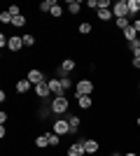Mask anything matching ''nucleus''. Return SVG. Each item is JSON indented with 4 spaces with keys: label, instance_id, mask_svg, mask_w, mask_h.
<instances>
[{
    "label": "nucleus",
    "instance_id": "obj_30",
    "mask_svg": "<svg viewBox=\"0 0 140 156\" xmlns=\"http://www.w3.org/2000/svg\"><path fill=\"white\" fill-rule=\"evenodd\" d=\"M7 12L12 14V16H19V14H21V7L19 5H9V7H7Z\"/></svg>",
    "mask_w": 140,
    "mask_h": 156
},
{
    "label": "nucleus",
    "instance_id": "obj_12",
    "mask_svg": "<svg viewBox=\"0 0 140 156\" xmlns=\"http://www.w3.org/2000/svg\"><path fill=\"white\" fill-rule=\"evenodd\" d=\"M14 89H16V93H23V96H26L31 89H35V84H33V82H28V77H23V79H19V82H16V86H14Z\"/></svg>",
    "mask_w": 140,
    "mask_h": 156
},
{
    "label": "nucleus",
    "instance_id": "obj_10",
    "mask_svg": "<svg viewBox=\"0 0 140 156\" xmlns=\"http://www.w3.org/2000/svg\"><path fill=\"white\" fill-rule=\"evenodd\" d=\"M47 84H49V91H52L54 98H56V96H66V91H63V86H61V79H59V77H52Z\"/></svg>",
    "mask_w": 140,
    "mask_h": 156
},
{
    "label": "nucleus",
    "instance_id": "obj_5",
    "mask_svg": "<svg viewBox=\"0 0 140 156\" xmlns=\"http://www.w3.org/2000/svg\"><path fill=\"white\" fill-rule=\"evenodd\" d=\"M82 144H84V151H87V156H96L100 151V142L96 140V137H80Z\"/></svg>",
    "mask_w": 140,
    "mask_h": 156
},
{
    "label": "nucleus",
    "instance_id": "obj_7",
    "mask_svg": "<svg viewBox=\"0 0 140 156\" xmlns=\"http://www.w3.org/2000/svg\"><path fill=\"white\" fill-rule=\"evenodd\" d=\"M26 77H28V82H33V84H40V82H49V79H47V75H45V70H40V68H28Z\"/></svg>",
    "mask_w": 140,
    "mask_h": 156
},
{
    "label": "nucleus",
    "instance_id": "obj_38",
    "mask_svg": "<svg viewBox=\"0 0 140 156\" xmlns=\"http://www.w3.org/2000/svg\"><path fill=\"white\" fill-rule=\"evenodd\" d=\"M135 128H140V114L135 117Z\"/></svg>",
    "mask_w": 140,
    "mask_h": 156
},
{
    "label": "nucleus",
    "instance_id": "obj_8",
    "mask_svg": "<svg viewBox=\"0 0 140 156\" xmlns=\"http://www.w3.org/2000/svg\"><path fill=\"white\" fill-rule=\"evenodd\" d=\"M66 156H87L82 140H77V142H70V144H68V147H66Z\"/></svg>",
    "mask_w": 140,
    "mask_h": 156
},
{
    "label": "nucleus",
    "instance_id": "obj_32",
    "mask_svg": "<svg viewBox=\"0 0 140 156\" xmlns=\"http://www.w3.org/2000/svg\"><path fill=\"white\" fill-rule=\"evenodd\" d=\"M7 121H9V114H7V112H0V124L5 126Z\"/></svg>",
    "mask_w": 140,
    "mask_h": 156
},
{
    "label": "nucleus",
    "instance_id": "obj_4",
    "mask_svg": "<svg viewBox=\"0 0 140 156\" xmlns=\"http://www.w3.org/2000/svg\"><path fill=\"white\" fill-rule=\"evenodd\" d=\"M77 68V63H75V58H70V56H66V58H61L59 68H56V72H59V77H68L70 72Z\"/></svg>",
    "mask_w": 140,
    "mask_h": 156
},
{
    "label": "nucleus",
    "instance_id": "obj_39",
    "mask_svg": "<svg viewBox=\"0 0 140 156\" xmlns=\"http://www.w3.org/2000/svg\"><path fill=\"white\" fill-rule=\"evenodd\" d=\"M135 89H138V91H140V79H138V84H135Z\"/></svg>",
    "mask_w": 140,
    "mask_h": 156
},
{
    "label": "nucleus",
    "instance_id": "obj_25",
    "mask_svg": "<svg viewBox=\"0 0 140 156\" xmlns=\"http://www.w3.org/2000/svg\"><path fill=\"white\" fill-rule=\"evenodd\" d=\"M23 47H26V49L35 47V35L33 33H26V35H23Z\"/></svg>",
    "mask_w": 140,
    "mask_h": 156
},
{
    "label": "nucleus",
    "instance_id": "obj_27",
    "mask_svg": "<svg viewBox=\"0 0 140 156\" xmlns=\"http://www.w3.org/2000/svg\"><path fill=\"white\" fill-rule=\"evenodd\" d=\"M59 79H61L63 91H70V89H75V84H73V79H70V77H59Z\"/></svg>",
    "mask_w": 140,
    "mask_h": 156
},
{
    "label": "nucleus",
    "instance_id": "obj_9",
    "mask_svg": "<svg viewBox=\"0 0 140 156\" xmlns=\"http://www.w3.org/2000/svg\"><path fill=\"white\" fill-rule=\"evenodd\" d=\"M7 49H9L12 54H19L21 49H26V47H23V37H21V35H9V42H7Z\"/></svg>",
    "mask_w": 140,
    "mask_h": 156
},
{
    "label": "nucleus",
    "instance_id": "obj_3",
    "mask_svg": "<svg viewBox=\"0 0 140 156\" xmlns=\"http://www.w3.org/2000/svg\"><path fill=\"white\" fill-rule=\"evenodd\" d=\"M52 130L56 133V135H61V137H66V135H73V130H70V124H68V119H63V117L54 119Z\"/></svg>",
    "mask_w": 140,
    "mask_h": 156
},
{
    "label": "nucleus",
    "instance_id": "obj_23",
    "mask_svg": "<svg viewBox=\"0 0 140 156\" xmlns=\"http://www.w3.org/2000/svg\"><path fill=\"white\" fill-rule=\"evenodd\" d=\"M93 30V26H91V21H82L80 26H77V33L80 35H89V33Z\"/></svg>",
    "mask_w": 140,
    "mask_h": 156
},
{
    "label": "nucleus",
    "instance_id": "obj_11",
    "mask_svg": "<svg viewBox=\"0 0 140 156\" xmlns=\"http://www.w3.org/2000/svg\"><path fill=\"white\" fill-rule=\"evenodd\" d=\"M35 96L40 98V100H47V98L52 96V91H49V84H47V82H40V84H35Z\"/></svg>",
    "mask_w": 140,
    "mask_h": 156
},
{
    "label": "nucleus",
    "instance_id": "obj_2",
    "mask_svg": "<svg viewBox=\"0 0 140 156\" xmlns=\"http://www.w3.org/2000/svg\"><path fill=\"white\" fill-rule=\"evenodd\" d=\"M93 82L89 77H84V79H77V84H75V96H91L93 93Z\"/></svg>",
    "mask_w": 140,
    "mask_h": 156
},
{
    "label": "nucleus",
    "instance_id": "obj_22",
    "mask_svg": "<svg viewBox=\"0 0 140 156\" xmlns=\"http://www.w3.org/2000/svg\"><path fill=\"white\" fill-rule=\"evenodd\" d=\"M131 23H133V21H131V16H126V19H114V26H117V30H126Z\"/></svg>",
    "mask_w": 140,
    "mask_h": 156
},
{
    "label": "nucleus",
    "instance_id": "obj_35",
    "mask_svg": "<svg viewBox=\"0 0 140 156\" xmlns=\"http://www.w3.org/2000/svg\"><path fill=\"white\" fill-rule=\"evenodd\" d=\"M0 137H2V140L7 137V128H5V126H0Z\"/></svg>",
    "mask_w": 140,
    "mask_h": 156
},
{
    "label": "nucleus",
    "instance_id": "obj_16",
    "mask_svg": "<svg viewBox=\"0 0 140 156\" xmlns=\"http://www.w3.org/2000/svg\"><path fill=\"white\" fill-rule=\"evenodd\" d=\"M121 37H124V42H135V40H138V30H135L133 26H128L126 30H121Z\"/></svg>",
    "mask_w": 140,
    "mask_h": 156
},
{
    "label": "nucleus",
    "instance_id": "obj_14",
    "mask_svg": "<svg viewBox=\"0 0 140 156\" xmlns=\"http://www.w3.org/2000/svg\"><path fill=\"white\" fill-rule=\"evenodd\" d=\"M68 124H70V130H73V135L77 133V130L82 128V119H80V114H68Z\"/></svg>",
    "mask_w": 140,
    "mask_h": 156
},
{
    "label": "nucleus",
    "instance_id": "obj_20",
    "mask_svg": "<svg viewBox=\"0 0 140 156\" xmlns=\"http://www.w3.org/2000/svg\"><path fill=\"white\" fill-rule=\"evenodd\" d=\"M35 147H38V149H47V147H49V135H47V133H40V135L35 137Z\"/></svg>",
    "mask_w": 140,
    "mask_h": 156
},
{
    "label": "nucleus",
    "instance_id": "obj_33",
    "mask_svg": "<svg viewBox=\"0 0 140 156\" xmlns=\"http://www.w3.org/2000/svg\"><path fill=\"white\" fill-rule=\"evenodd\" d=\"M131 65H133L135 70H140V56H133V61H131Z\"/></svg>",
    "mask_w": 140,
    "mask_h": 156
},
{
    "label": "nucleus",
    "instance_id": "obj_31",
    "mask_svg": "<svg viewBox=\"0 0 140 156\" xmlns=\"http://www.w3.org/2000/svg\"><path fill=\"white\" fill-rule=\"evenodd\" d=\"M84 5H87L89 9H91V12H98V2H96V0H87Z\"/></svg>",
    "mask_w": 140,
    "mask_h": 156
},
{
    "label": "nucleus",
    "instance_id": "obj_17",
    "mask_svg": "<svg viewBox=\"0 0 140 156\" xmlns=\"http://www.w3.org/2000/svg\"><path fill=\"white\" fill-rule=\"evenodd\" d=\"M82 7H84L82 0H68V12H70V14H80Z\"/></svg>",
    "mask_w": 140,
    "mask_h": 156
},
{
    "label": "nucleus",
    "instance_id": "obj_36",
    "mask_svg": "<svg viewBox=\"0 0 140 156\" xmlns=\"http://www.w3.org/2000/svg\"><path fill=\"white\" fill-rule=\"evenodd\" d=\"M0 100H2V103H7V91H5V89L0 91Z\"/></svg>",
    "mask_w": 140,
    "mask_h": 156
},
{
    "label": "nucleus",
    "instance_id": "obj_1",
    "mask_svg": "<svg viewBox=\"0 0 140 156\" xmlns=\"http://www.w3.org/2000/svg\"><path fill=\"white\" fill-rule=\"evenodd\" d=\"M49 107H52L54 117H63V114H68V110H70V98L68 96H56V98L49 100Z\"/></svg>",
    "mask_w": 140,
    "mask_h": 156
},
{
    "label": "nucleus",
    "instance_id": "obj_13",
    "mask_svg": "<svg viewBox=\"0 0 140 156\" xmlns=\"http://www.w3.org/2000/svg\"><path fill=\"white\" fill-rule=\"evenodd\" d=\"M75 103L80 105V110H91L93 107V98L91 96H75Z\"/></svg>",
    "mask_w": 140,
    "mask_h": 156
},
{
    "label": "nucleus",
    "instance_id": "obj_34",
    "mask_svg": "<svg viewBox=\"0 0 140 156\" xmlns=\"http://www.w3.org/2000/svg\"><path fill=\"white\" fill-rule=\"evenodd\" d=\"M131 26H133V28H135V30H138V33H140V19H133V23H131Z\"/></svg>",
    "mask_w": 140,
    "mask_h": 156
},
{
    "label": "nucleus",
    "instance_id": "obj_37",
    "mask_svg": "<svg viewBox=\"0 0 140 156\" xmlns=\"http://www.w3.org/2000/svg\"><path fill=\"white\" fill-rule=\"evenodd\" d=\"M124 156H140V154H138V151H126Z\"/></svg>",
    "mask_w": 140,
    "mask_h": 156
},
{
    "label": "nucleus",
    "instance_id": "obj_21",
    "mask_svg": "<svg viewBox=\"0 0 140 156\" xmlns=\"http://www.w3.org/2000/svg\"><path fill=\"white\" fill-rule=\"evenodd\" d=\"M26 23H28V14H19L12 19V28H23Z\"/></svg>",
    "mask_w": 140,
    "mask_h": 156
},
{
    "label": "nucleus",
    "instance_id": "obj_19",
    "mask_svg": "<svg viewBox=\"0 0 140 156\" xmlns=\"http://www.w3.org/2000/svg\"><path fill=\"white\" fill-rule=\"evenodd\" d=\"M96 16H98V21H103V23H110V21H112V9H98V12H96Z\"/></svg>",
    "mask_w": 140,
    "mask_h": 156
},
{
    "label": "nucleus",
    "instance_id": "obj_6",
    "mask_svg": "<svg viewBox=\"0 0 140 156\" xmlns=\"http://www.w3.org/2000/svg\"><path fill=\"white\" fill-rule=\"evenodd\" d=\"M112 14H114V19H126L128 16V0H117L112 5Z\"/></svg>",
    "mask_w": 140,
    "mask_h": 156
},
{
    "label": "nucleus",
    "instance_id": "obj_28",
    "mask_svg": "<svg viewBox=\"0 0 140 156\" xmlns=\"http://www.w3.org/2000/svg\"><path fill=\"white\" fill-rule=\"evenodd\" d=\"M49 16H52V19H63V7L61 5H56L52 9V12H49Z\"/></svg>",
    "mask_w": 140,
    "mask_h": 156
},
{
    "label": "nucleus",
    "instance_id": "obj_24",
    "mask_svg": "<svg viewBox=\"0 0 140 156\" xmlns=\"http://www.w3.org/2000/svg\"><path fill=\"white\" fill-rule=\"evenodd\" d=\"M140 12V0H128V16H135Z\"/></svg>",
    "mask_w": 140,
    "mask_h": 156
},
{
    "label": "nucleus",
    "instance_id": "obj_26",
    "mask_svg": "<svg viewBox=\"0 0 140 156\" xmlns=\"http://www.w3.org/2000/svg\"><path fill=\"white\" fill-rule=\"evenodd\" d=\"M128 51L133 54V56H140V40H135V42H128Z\"/></svg>",
    "mask_w": 140,
    "mask_h": 156
},
{
    "label": "nucleus",
    "instance_id": "obj_18",
    "mask_svg": "<svg viewBox=\"0 0 140 156\" xmlns=\"http://www.w3.org/2000/svg\"><path fill=\"white\" fill-rule=\"evenodd\" d=\"M47 135H49V149H59V147H61V140H63V137L56 135L54 130H49Z\"/></svg>",
    "mask_w": 140,
    "mask_h": 156
},
{
    "label": "nucleus",
    "instance_id": "obj_29",
    "mask_svg": "<svg viewBox=\"0 0 140 156\" xmlns=\"http://www.w3.org/2000/svg\"><path fill=\"white\" fill-rule=\"evenodd\" d=\"M12 19H14V16H12V14H9V12H7V9H5V12H2V14H0V21H2L5 26H7V23L12 26Z\"/></svg>",
    "mask_w": 140,
    "mask_h": 156
},
{
    "label": "nucleus",
    "instance_id": "obj_15",
    "mask_svg": "<svg viewBox=\"0 0 140 156\" xmlns=\"http://www.w3.org/2000/svg\"><path fill=\"white\" fill-rule=\"evenodd\" d=\"M56 5H59L56 0H42L40 5H38V12H40V14H49V12H52V9H54Z\"/></svg>",
    "mask_w": 140,
    "mask_h": 156
}]
</instances>
